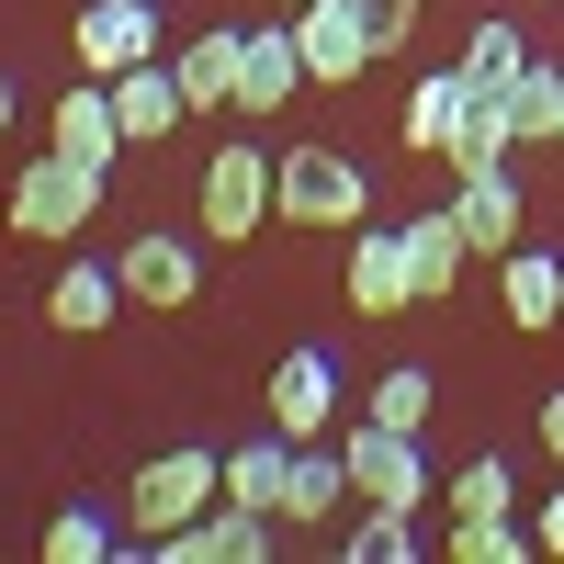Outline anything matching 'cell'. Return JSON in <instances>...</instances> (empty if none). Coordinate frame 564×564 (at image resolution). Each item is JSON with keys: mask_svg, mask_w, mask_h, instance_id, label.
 <instances>
[{"mask_svg": "<svg viewBox=\"0 0 564 564\" xmlns=\"http://www.w3.org/2000/svg\"><path fill=\"white\" fill-rule=\"evenodd\" d=\"M215 497H226V452H204V441L159 452L148 475H135V542H170L181 520H204Z\"/></svg>", "mask_w": 564, "mask_h": 564, "instance_id": "7a4b0ae2", "label": "cell"}, {"mask_svg": "<svg viewBox=\"0 0 564 564\" xmlns=\"http://www.w3.org/2000/svg\"><path fill=\"white\" fill-rule=\"evenodd\" d=\"M508 113H520V148H564V68L531 57L520 90H508Z\"/></svg>", "mask_w": 564, "mask_h": 564, "instance_id": "603a6c76", "label": "cell"}, {"mask_svg": "<svg viewBox=\"0 0 564 564\" xmlns=\"http://www.w3.org/2000/svg\"><path fill=\"white\" fill-rule=\"evenodd\" d=\"M193 215H204V238H215V249L260 238V226L282 215V159H260L249 135H226L215 170H204V193H193Z\"/></svg>", "mask_w": 564, "mask_h": 564, "instance_id": "6da1fadb", "label": "cell"}, {"mask_svg": "<svg viewBox=\"0 0 564 564\" xmlns=\"http://www.w3.org/2000/svg\"><path fill=\"white\" fill-rule=\"evenodd\" d=\"M45 148H68V159H90V170H113V148H124L113 79H79V90H57V135H45Z\"/></svg>", "mask_w": 564, "mask_h": 564, "instance_id": "9a60e30c", "label": "cell"}, {"mask_svg": "<svg viewBox=\"0 0 564 564\" xmlns=\"http://www.w3.org/2000/svg\"><path fill=\"white\" fill-rule=\"evenodd\" d=\"M542 452H553V463H564V384H553V395H542Z\"/></svg>", "mask_w": 564, "mask_h": 564, "instance_id": "1f68e13d", "label": "cell"}, {"mask_svg": "<svg viewBox=\"0 0 564 564\" xmlns=\"http://www.w3.org/2000/svg\"><path fill=\"white\" fill-rule=\"evenodd\" d=\"M68 45H79V68H90V79H124V68L170 57V34H159V0H90V12L68 23Z\"/></svg>", "mask_w": 564, "mask_h": 564, "instance_id": "8992f818", "label": "cell"}, {"mask_svg": "<svg viewBox=\"0 0 564 564\" xmlns=\"http://www.w3.org/2000/svg\"><path fill=\"white\" fill-rule=\"evenodd\" d=\"M497 305H508V327H564V260L520 238L497 260Z\"/></svg>", "mask_w": 564, "mask_h": 564, "instance_id": "5bb4252c", "label": "cell"}, {"mask_svg": "<svg viewBox=\"0 0 564 564\" xmlns=\"http://www.w3.org/2000/svg\"><path fill=\"white\" fill-rule=\"evenodd\" d=\"M113 271H124V305H193L204 294L193 238H159V226H135V238L113 249Z\"/></svg>", "mask_w": 564, "mask_h": 564, "instance_id": "9c48e42d", "label": "cell"}, {"mask_svg": "<svg viewBox=\"0 0 564 564\" xmlns=\"http://www.w3.org/2000/svg\"><path fill=\"white\" fill-rule=\"evenodd\" d=\"M0 135H12V79H0Z\"/></svg>", "mask_w": 564, "mask_h": 564, "instance_id": "d6a6232c", "label": "cell"}, {"mask_svg": "<svg viewBox=\"0 0 564 564\" xmlns=\"http://www.w3.org/2000/svg\"><path fill=\"white\" fill-rule=\"evenodd\" d=\"M305 90V57H294V23H260V34H238V113H282Z\"/></svg>", "mask_w": 564, "mask_h": 564, "instance_id": "4fadbf2b", "label": "cell"}, {"mask_svg": "<svg viewBox=\"0 0 564 564\" xmlns=\"http://www.w3.org/2000/svg\"><path fill=\"white\" fill-rule=\"evenodd\" d=\"M260 406H271L282 441H327V417H339V361H327V350H282Z\"/></svg>", "mask_w": 564, "mask_h": 564, "instance_id": "ba28073f", "label": "cell"}, {"mask_svg": "<svg viewBox=\"0 0 564 564\" xmlns=\"http://www.w3.org/2000/svg\"><path fill=\"white\" fill-rule=\"evenodd\" d=\"M90 204H102V170L68 159V148H45V159L12 181V226H23V238H79Z\"/></svg>", "mask_w": 564, "mask_h": 564, "instance_id": "3957f363", "label": "cell"}, {"mask_svg": "<svg viewBox=\"0 0 564 564\" xmlns=\"http://www.w3.org/2000/svg\"><path fill=\"white\" fill-rule=\"evenodd\" d=\"M339 463H350V497H372V508H430L441 497L430 463H417V430H384V417H361L339 441Z\"/></svg>", "mask_w": 564, "mask_h": 564, "instance_id": "277c9868", "label": "cell"}, {"mask_svg": "<svg viewBox=\"0 0 564 564\" xmlns=\"http://www.w3.org/2000/svg\"><path fill=\"white\" fill-rule=\"evenodd\" d=\"M452 553H463V564H520V553H542V542L497 508V520H452Z\"/></svg>", "mask_w": 564, "mask_h": 564, "instance_id": "4316f807", "label": "cell"}, {"mask_svg": "<svg viewBox=\"0 0 564 564\" xmlns=\"http://www.w3.org/2000/svg\"><path fill=\"white\" fill-rule=\"evenodd\" d=\"M430 406H441V384H430L417 361L372 372V395H361V417H384V430H430Z\"/></svg>", "mask_w": 564, "mask_h": 564, "instance_id": "cb8c5ba5", "label": "cell"}, {"mask_svg": "<svg viewBox=\"0 0 564 564\" xmlns=\"http://www.w3.org/2000/svg\"><path fill=\"white\" fill-rule=\"evenodd\" d=\"M339 497H350V463H339V452H316V441H294V463H282V520H305V531H316Z\"/></svg>", "mask_w": 564, "mask_h": 564, "instance_id": "ffe728a7", "label": "cell"}, {"mask_svg": "<svg viewBox=\"0 0 564 564\" xmlns=\"http://www.w3.org/2000/svg\"><path fill=\"white\" fill-rule=\"evenodd\" d=\"M113 113H124V135H135V148H148V135H170L181 113H193V102H181V68H170V57L124 68V79H113Z\"/></svg>", "mask_w": 564, "mask_h": 564, "instance_id": "ac0fdd59", "label": "cell"}, {"mask_svg": "<svg viewBox=\"0 0 564 564\" xmlns=\"http://www.w3.org/2000/svg\"><path fill=\"white\" fill-rule=\"evenodd\" d=\"M520 68H531V34H520V23H475V34H463V79H486V90H508Z\"/></svg>", "mask_w": 564, "mask_h": 564, "instance_id": "484cf974", "label": "cell"}, {"mask_svg": "<svg viewBox=\"0 0 564 564\" xmlns=\"http://www.w3.org/2000/svg\"><path fill=\"white\" fill-rule=\"evenodd\" d=\"M441 497H452V520H497V508H520V475H508V452H475Z\"/></svg>", "mask_w": 564, "mask_h": 564, "instance_id": "d4e9b609", "label": "cell"}, {"mask_svg": "<svg viewBox=\"0 0 564 564\" xmlns=\"http://www.w3.org/2000/svg\"><path fill=\"white\" fill-rule=\"evenodd\" d=\"M350 553H361V564H384V553H417V508H372V520L350 531Z\"/></svg>", "mask_w": 564, "mask_h": 564, "instance_id": "f1b7e54d", "label": "cell"}, {"mask_svg": "<svg viewBox=\"0 0 564 564\" xmlns=\"http://www.w3.org/2000/svg\"><path fill=\"white\" fill-rule=\"evenodd\" d=\"M282 215H294V226H361L372 215V181L339 148H294V159H282Z\"/></svg>", "mask_w": 564, "mask_h": 564, "instance_id": "52a82bcc", "label": "cell"}, {"mask_svg": "<svg viewBox=\"0 0 564 564\" xmlns=\"http://www.w3.org/2000/svg\"><path fill=\"white\" fill-rule=\"evenodd\" d=\"M124 316V271L113 260H68L57 294H45V327H68V339H102V327Z\"/></svg>", "mask_w": 564, "mask_h": 564, "instance_id": "7c38bea8", "label": "cell"}, {"mask_svg": "<svg viewBox=\"0 0 564 564\" xmlns=\"http://www.w3.org/2000/svg\"><path fill=\"white\" fill-rule=\"evenodd\" d=\"M282 12H294V0H282Z\"/></svg>", "mask_w": 564, "mask_h": 564, "instance_id": "836d02e7", "label": "cell"}, {"mask_svg": "<svg viewBox=\"0 0 564 564\" xmlns=\"http://www.w3.org/2000/svg\"><path fill=\"white\" fill-rule=\"evenodd\" d=\"M417 12H430V0H361V23H372V45H406V34H417Z\"/></svg>", "mask_w": 564, "mask_h": 564, "instance_id": "f546056e", "label": "cell"}, {"mask_svg": "<svg viewBox=\"0 0 564 564\" xmlns=\"http://www.w3.org/2000/svg\"><path fill=\"white\" fill-rule=\"evenodd\" d=\"M531 542H542V553H564V486L542 497V520H531Z\"/></svg>", "mask_w": 564, "mask_h": 564, "instance_id": "4dcf8cb0", "label": "cell"}, {"mask_svg": "<svg viewBox=\"0 0 564 564\" xmlns=\"http://www.w3.org/2000/svg\"><path fill=\"white\" fill-rule=\"evenodd\" d=\"M350 305H361V316H406V305H417L406 226H350Z\"/></svg>", "mask_w": 564, "mask_h": 564, "instance_id": "30bf717a", "label": "cell"}, {"mask_svg": "<svg viewBox=\"0 0 564 564\" xmlns=\"http://www.w3.org/2000/svg\"><path fill=\"white\" fill-rule=\"evenodd\" d=\"M282 463H294V441H238V452H226V508H271V520H282Z\"/></svg>", "mask_w": 564, "mask_h": 564, "instance_id": "7402d4cb", "label": "cell"}, {"mask_svg": "<svg viewBox=\"0 0 564 564\" xmlns=\"http://www.w3.org/2000/svg\"><path fill=\"white\" fill-rule=\"evenodd\" d=\"M520 90V79H508ZM508 90L475 79V102H463V135H452V170H508V148H520V113H508Z\"/></svg>", "mask_w": 564, "mask_h": 564, "instance_id": "d6986e66", "label": "cell"}, {"mask_svg": "<svg viewBox=\"0 0 564 564\" xmlns=\"http://www.w3.org/2000/svg\"><path fill=\"white\" fill-rule=\"evenodd\" d=\"M463 260H475V238H463V215L441 204V215H406V271H417V305H441L452 282H463Z\"/></svg>", "mask_w": 564, "mask_h": 564, "instance_id": "2e32d148", "label": "cell"}, {"mask_svg": "<svg viewBox=\"0 0 564 564\" xmlns=\"http://www.w3.org/2000/svg\"><path fill=\"white\" fill-rule=\"evenodd\" d=\"M45 553H57V564H102L113 520H102V508H57V520H45Z\"/></svg>", "mask_w": 564, "mask_h": 564, "instance_id": "83f0119b", "label": "cell"}, {"mask_svg": "<svg viewBox=\"0 0 564 564\" xmlns=\"http://www.w3.org/2000/svg\"><path fill=\"white\" fill-rule=\"evenodd\" d=\"M294 57H305V79L316 90H350L384 45H372V23H361V0H294Z\"/></svg>", "mask_w": 564, "mask_h": 564, "instance_id": "5b68a950", "label": "cell"}, {"mask_svg": "<svg viewBox=\"0 0 564 564\" xmlns=\"http://www.w3.org/2000/svg\"><path fill=\"white\" fill-rule=\"evenodd\" d=\"M463 102H475V79H463V68H430V79L406 90V148H417V159H452Z\"/></svg>", "mask_w": 564, "mask_h": 564, "instance_id": "e0dca14e", "label": "cell"}, {"mask_svg": "<svg viewBox=\"0 0 564 564\" xmlns=\"http://www.w3.org/2000/svg\"><path fill=\"white\" fill-rule=\"evenodd\" d=\"M452 215H463V238H475L486 260H508V249H520V226H531V204H520V181H508V170H463Z\"/></svg>", "mask_w": 564, "mask_h": 564, "instance_id": "8fae6325", "label": "cell"}, {"mask_svg": "<svg viewBox=\"0 0 564 564\" xmlns=\"http://www.w3.org/2000/svg\"><path fill=\"white\" fill-rule=\"evenodd\" d=\"M181 102L193 113H238V34H204V45H181Z\"/></svg>", "mask_w": 564, "mask_h": 564, "instance_id": "44dd1931", "label": "cell"}]
</instances>
